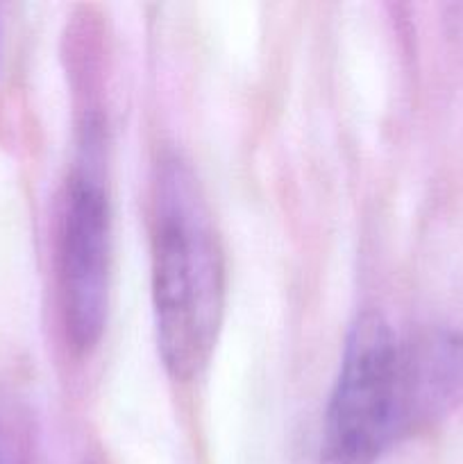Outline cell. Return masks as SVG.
Instances as JSON below:
<instances>
[{"label":"cell","instance_id":"3","mask_svg":"<svg viewBox=\"0 0 463 464\" xmlns=\"http://www.w3.org/2000/svg\"><path fill=\"white\" fill-rule=\"evenodd\" d=\"M57 263L68 340L75 349L86 352L104 331L112 270L109 199L89 168H77L64 193Z\"/></svg>","mask_w":463,"mask_h":464},{"label":"cell","instance_id":"1","mask_svg":"<svg viewBox=\"0 0 463 464\" xmlns=\"http://www.w3.org/2000/svg\"><path fill=\"white\" fill-rule=\"evenodd\" d=\"M153 306L163 367L189 381L207 367L225 313V256L189 163L159 159L153 184Z\"/></svg>","mask_w":463,"mask_h":464},{"label":"cell","instance_id":"2","mask_svg":"<svg viewBox=\"0 0 463 464\" xmlns=\"http://www.w3.org/2000/svg\"><path fill=\"white\" fill-rule=\"evenodd\" d=\"M429 424L411 338L393 334L377 313L357 317L327 403L325 464H375Z\"/></svg>","mask_w":463,"mask_h":464}]
</instances>
